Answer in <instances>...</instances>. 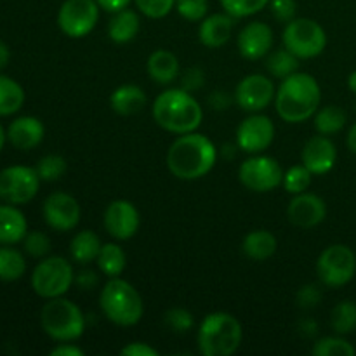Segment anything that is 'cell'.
I'll use <instances>...</instances> for the list:
<instances>
[{
  "instance_id": "obj_1",
  "label": "cell",
  "mask_w": 356,
  "mask_h": 356,
  "mask_svg": "<svg viewBox=\"0 0 356 356\" xmlns=\"http://www.w3.org/2000/svg\"><path fill=\"white\" fill-rule=\"evenodd\" d=\"M218 162V148L204 134L188 132L177 136L167 152V167L177 179L195 181L207 176Z\"/></svg>"
},
{
  "instance_id": "obj_2",
  "label": "cell",
  "mask_w": 356,
  "mask_h": 356,
  "mask_svg": "<svg viewBox=\"0 0 356 356\" xmlns=\"http://www.w3.org/2000/svg\"><path fill=\"white\" fill-rule=\"evenodd\" d=\"M322 101L318 80L309 73L296 72L282 80L275 94L278 117L287 124H302L315 117Z\"/></svg>"
},
{
  "instance_id": "obj_3",
  "label": "cell",
  "mask_w": 356,
  "mask_h": 356,
  "mask_svg": "<svg viewBox=\"0 0 356 356\" xmlns=\"http://www.w3.org/2000/svg\"><path fill=\"white\" fill-rule=\"evenodd\" d=\"M153 118L156 124L172 134L195 132L202 124L204 110L186 89H167L153 101Z\"/></svg>"
},
{
  "instance_id": "obj_4",
  "label": "cell",
  "mask_w": 356,
  "mask_h": 356,
  "mask_svg": "<svg viewBox=\"0 0 356 356\" xmlns=\"http://www.w3.org/2000/svg\"><path fill=\"white\" fill-rule=\"evenodd\" d=\"M103 315L118 327H132L141 322L145 305L138 289L120 277L110 278L99 294Z\"/></svg>"
},
{
  "instance_id": "obj_5",
  "label": "cell",
  "mask_w": 356,
  "mask_h": 356,
  "mask_svg": "<svg viewBox=\"0 0 356 356\" xmlns=\"http://www.w3.org/2000/svg\"><path fill=\"white\" fill-rule=\"evenodd\" d=\"M243 330L238 320L225 312L205 316L198 329V350L204 356H229L240 348Z\"/></svg>"
},
{
  "instance_id": "obj_6",
  "label": "cell",
  "mask_w": 356,
  "mask_h": 356,
  "mask_svg": "<svg viewBox=\"0 0 356 356\" xmlns=\"http://www.w3.org/2000/svg\"><path fill=\"white\" fill-rule=\"evenodd\" d=\"M40 325L52 341L72 343L86 332V316L75 302L61 296L47 299L40 312Z\"/></svg>"
},
{
  "instance_id": "obj_7",
  "label": "cell",
  "mask_w": 356,
  "mask_h": 356,
  "mask_svg": "<svg viewBox=\"0 0 356 356\" xmlns=\"http://www.w3.org/2000/svg\"><path fill=\"white\" fill-rule=\"evenodd\" d=\"M75 284L72 263L61 256H47L31 273V289L42 299L61 298Z\"/></svg>"
},
{
  "instance_id": "obj_8",
  "label": "cell",
  "mask_w": 356,
  "mask_h": 356,
  "mask_svg": "<svg viewBox=\"0 0 356 356\" xmlns=\"http://www.w3.org/2000/svg\"><path fill=\"white\" fill-rule=\"evenodd\" d=\"M282 42L299 59H313L327 47V33L322 24L309 17H294L285 24Z\"/></svg>"
},
{
  "instance_id": "obj_9",
  "label": "cell",
  "mask_w": 356,
  "mask_h": 356,
  "mask_svg": "<svg viewBox=\"0 0 356 356\" xmlns=\"http://www.w3.org/2000/svg\"><path fill=\"white\" fill-rule=\"evenodd\" d=\"M316 275L325 287L341 289L356 275V254L344 243L329 245L316 261Z\"/></svg>"
},
{
  "instance_id": "obj_10",
  "label": "cell",
  "mask_w": 356,
  "mask_h": 356,
  "mask_svg": "<svg viewBox=\"0 0 356 356\" xmlns=\"http://www.w3.org/2000/svg\"><path fill=\"white\" fill-rule=\"evenodd\" d=\"M40 181L35 167H6L0 170V200L13 205L28 204L37 197Z\"/></svg>"
},
{
  "instance_id": "obj_11",
  "label": "cell",
  "mask_w": 356,
  "mask_h": 356,
  "mask_svg": "<svg viewBox=\"0 0 356 356\" xmlns=\"http://www.w3.org/2000/svg\"><path fill=\"white\" fill-rule=\"evenodd\" d=\"M238 179L247 190L256 191V193H268L280 186L284 179V170L275 159L257 153L243 160L238 169Z\"/></svg>"
},
{
  "instance_id": "obj_12",
  "label": "cell",
  "mask_w": 356,
  "mask_h": 356,
  "mask_svg": "<svg viewBox=\"0 0 356 356\" xmlns=\"http://www.w3.org/2000/svg\"><path fill=\"white\" fill-rule=\"evenodd\" d=\"M99 3L96 0H65L59 7V30L70 38L87 37L99 19Z\"/></svg>"
},
{
  "instance_id": "obj_13",
  "label": "cell",
  "mask_w": 356,
  "mask_h": 356,
  "mask_svg": "<svg viewBox=\"0 0 356 356\" xmlns=\"http://www.w3.org/2000/svg\"><path fill=\"white\" fill-rule=\"evenodd\" d=\"M275 94H277V89H275L273 80L261 73H252V75L243 76L238 82L235 89V101L243 111L259 113L273 103Z\"/></svg>"
},
{
  "instance_id": "obj_14",
  "label": "cell",
  "mask_w": 356,
  "mask_h": 356,
  "mask_svg": "<svg viewBox=\"0 0 356 356\" xmlns=\"http://www.w3.org/2000/svg\"><path fill=\"white\" fill-rule=\"evenodd\" d=\"M275 139V124L270 117L252 113L236 129V146L249 155L266 152Z\"/></svg>"
},
{
  "instance_id": "obj_15",
  "label": "cell",
  "mask_w": 356,
  "mask_h": 356,
  "mask_svg": "<svg viewBox=\"0 0 356 356\" xmlns=\"http://www.w3.org/2000/svg\"><path fill=\"white\" fill-rule=\"evenodd\" d=\"M42 214L49 228L56 232H72L79 226L82 218V209L75 197L65 193V191H56L51 193L44 200L42 205Z\"/></svg>"
},
{
  "instance_id": "obj_16",
  "label": "cell",
  "mask_w": 356,
  "mask_h": 356,
  "mask_svg": "<svg viewBox=\"0 0 356 356\" xmlns=\"http://www.w3.org/2000/svg\"><path fill=\"white\" fill-rule=\"evenodd\" d=\"M104 229L115 240H129L138 233L141 218L139 211L132 202L115 200L104 211Z\"/></svg>"
},
{
  "instance_id": "obj_17",
  "label": "cell",
  "mask_w": 356,
  "mask_h": 356,
  "mask_svg": "<svg viewBox=\"0 0 356 356\" xmlns=\"http://www.w3.org/2000/svg\"><path fill=\"white\" fill-rule=\"evenodd\" d=\"M275 33L270 24L263 21H252L245 24L236 37V47L242 58L249 61H259L273 51Z\"/></svg>"
},
{
  "instance_id": "obj_18",
  "label": "cell",
  "mask_w": 356,
  "mask_h": 356,
  "mask_svg": "<svg viewBox=\"0 0 356 356\" xmlns=\"http://www.w3.org/2000/svg\"><path fill=\"white\" fill-rule=\"evenodd\" d=\"M287 218L294 226L302 229H312L322 225L327 218V205L322 197L315 193L294 195L287 207Z\"/></svg>"
},
{
  "instance_id": "obj_19",
  "label": "cell",
  "mask_w": 356,
  "mask_h": 356,
  "mask_svg": "<svg viewBox=\"0 0 356 356\" xmlns=\"http://www.w3.org/2000/svg\"><path fill=\"white\" fill-rule=\"evenodd\" d=\"M301 162L313 176H325L337 162V148L329 136L316 134L308 139L301 152Z\"/></svg>"
},
{
  "instance_id": "obj_20",
  "label": "cell",
  "mask_w": 356,
  "mask_h": 356,
  "mask_svg": "<svg viewBox=\"0 0 356 356\" xmlns=\"http://www.w3.org/2000/svg\"><path fill=\"white\" fill-rule=\"evenodd\" d=\"M45 127L40 118L23 115L14 118L7 127V141L21 152H30L44 141Z\"/></svg>"
},
{
  "instance_id": "obj_21",
  "label": "cell",
  "mask_w": 356,
  "mask_h": 356,
  "mask_svg": "<svg viewBox=\"0 0 356 356\" xmlns=\"http://www.w3.org/2000/svg\"><path fill=\"white\" fill-rule=\"evenodd\" d=\"M233 28H235V17L228 13H218L205 16L200 21L198 28V38L202 44L209 49H219L232 38Z\"/></svg>"
},
{
  "instance_id": "obj_22",
  "label": "cell",
  "mask_w": 356,
  "mask_h": 356,
  "mask_svg": "<svg viewBox=\"0 0 356 356\" xmlns=\"http://www.w3.org/2000/svg\"><path fill=\"white\" fill-rule=\"evenodd\" d=\"M28 233V222L23 212L13 204H0V245H16Z\"/></svg>"
},
{
  "instance_id": "obj_23",
  "label": "cell",
  "mask_w": 356,
  "mask_h": 356,
  "mask_svg": "<svg viewBox=\"0 0 356 356\" xmlns=\"http://www.w3.org/2000/svg\"><path fill=\"white\" fill-rule=\"evenodd\" d=\"M146 73L160 86H169L179 76V59L165 49H156L146 61Z\"/></svg>"
},
{
  "instance_id": "obj_24",
  "label": "cell",
  "mask_w": 356,
  "mask_h": 356,
  "mask_svg": "<svg viewBox=\"0 0 356 356\" xmlns=\"http://www.w3.org/2000/svg\"><path fill=\"white\" fill-rule=\"evenodd\" d=\"M148 103L146 92L139 86L134 83H125V86L117 87L110 96L111 110L122 117H131V115L139 113Z\"/></svg>"
},
{
  "instance_id": "obj_25",
  "label": "cell",
  "mask_w": 356,
  "mask_h": 356,
  "mask_svg": "<svg viewBox=\"0 0 356 356\" xmlns=\"http://www.w3.org/2000/svg\"><path fill=\"white\" fill-rule=\"evenodd\" d=\"M278 249V240L268 229H254L247 233L242 242V250L249 259L252 261H268L275 256Z\"/></svg>"
},
{
  "instance_id": "obj_26",
  "label": "cell",
  "mask_w": 356,
  "mask_h": 356,
  "mask_svg": "<svg viewBox=\"0 0 356 356\" xmlns=\"http://www.w3.org/2000/svg\"><path fill=\"white\" fill-rule=\"evenodd\" d=\"M139 28H141V21H139L138 13L132 9H122L113 13V17L108 23V37L115 44H129L139 33Z\"/></svg>"
},
{
  "instance_id": "obj_27",
  "label": "cell",
  "mask_w": 356,
  "mask_h": 356,
  "mask_svg": "<svg viewBox=\"0 0 356 356\" xmlns=\"http://www.w3.org/2000/svg\"><path fill=\"white\" fill-rule=\"evenodd\" d=\"M101 240L92 229H82L76 233L70 243V256L79 264H90L97 259L101 250Z\"/></svg>"
},
{
  "instance_id": "obj_28",
  "label": "cell",
  "mask_w": 356,
  "mask_h": 356,
  "mask_svg": "<svg viewBox=\"0 0 356 356\" xmlns=\"http://www.w3.org/2000/svg\"><path fill=\"white\" fill-rule=\"evenodd\" d=\"M348 113L344 108L337 104H327V106L318 108V111L313 117V125L316 132L323 136H334L346 127Z\"/></svg>"
},
{
  "instance_id": "obj_29",
  "label": "cell",
  "mask_w": 356,
  "mask_h": 356,
  "mask_svg": "<svg viewBox=\"0 0 356 356\" xmlns=\"http://www.w3.org/2000/svg\"><path fill=\"white\" fill-rule=\"evenodd\" d=\"M96 263L101 273L115 278L124 273L125 266H127V256H125V250L118 243H103L99 254H97Z\"/></svg>"
},
{
  "instance_id": "obj_30",
  "label": "cell",
  "mask_w": 356,
  "mask_h": 356,
  "mask_svg": "<svg viewBox=\"0 0 356 356\" xmlns=\"http://www.w3.org/2000/svg\"><path fill=\"white\" fill-rule=\"evenodd\" d=\"M24 89L14 79L0 75V117L17 113L24 104Z\"/></svg>"
},
{
  "instance_id": "obj_31",
  "label": "cell",
  "mask_w": 356,
  "mask_h": 356,
  "mask_svg": "<svg viewBox=\"0 0 356 356\" xmlns=\"http://www.w3.org/2000/svg\"><path fill=\"white\" fill-rule=\"evenodd\" d=\"M26 271V259L19 250L10 245L0 247V280L16 282Z\"/></svg>"
},
{
  "instance_id": "obj_32",
  "label": "cell",
  "mask_w": 356,
  "mask_h": 356,
  "mask_svg": "<svg viewBox=\"0 0 356 356\" xmlns=\"http://www.w3.org/2000/svg\"><path fill=\"white\" fill-rule=\"evenodd\" d=\"M266 68L273 79H287L292 73L298 72L299 68V58L292 54L287 49H277L268 54L266 59Z\"/></svg>"
},
{
  "instance_id": "obj_33",
  "label": "cell",
  "mask_w": 356,
  "mask_h": 356,
  "mask_svg": "<svg viewBox=\"0 0 356 356\" xmlns=\"http://www.w3.org/2000/svg\"><path fill=\"white\" fill-rule=\"evenodd\" d=\"M330 327L339 336H348L356 330V302L341 301L330 313Z\"/></svg>"
},
{
  "instance_id": "obj_34",
  "label": "cell",
  "mask_w": 356,
  "mask_h": 356,
  "mask_svg": "<svg viewBox=\"0 0 356 356\" xmlns=\"http://www.w3.org/2000/svg\"><path fill=\"white\" fill-rule=\"evenodd\" d=\"M312 353L315 356H355L356 350L350 341L337 334L316 341L312 348Z\"/></svg>"
},
{
  "instance_id": "obj_35",
  "label": "cell",
  "mask_w": 356,
  "mask_h": 356,
  "mask_svg": "<svg viewBox=\"0 0 356 356\" xmlns=\"http://www.w3.org/2000/svg\"><path fill=\"white\" fill-rule=\"evenodd\" d=\"M35 170L42 181L54 183L65 176V172L68 170V163H66L65 156L61 155H45L38 160Z\"/></svg>"
},
{
  "instance_id": "obj_36",
  "label": "cell",
  "mask_w": 356,
  "mask_h": 356,
  "mask_svg": "<svg viewBox=\"0 0 356 356\" xmlns=\"http://www.w3.org/2000/svg\"><path fill=\"white\" fill-rule=\"evenodd\" d=\"M312 177L313 174L301 163V165H294L289 170H285L282 184H284L287 193L299 195L308 190L309 184H312Z\"/></svg>"
},
{
  "instance_id": "obj_37",
  "label": "cell",
  "mask_w": 356,
  "mask_h": 356,
  "mask_svg": "<svg viewBox=\"0 0 356 356\" xmlns=\"http://www.w3.org/2000/svg\"><path fill=\"white\" fill-rule=\"evenodd\" d=\"M219 2L225 13H228L235 19H240V17H249L261 13L270 3V0H219Z\"/></svg>"
},
{
  "instance_id": "obj_38",
  "label": "cell",
  "mask_w": 356,
  "mask_h": 356,
  "mask_svg": "<svg viewBox=\"0 0 356 356\" xmlns=\"http://www.w3.org/2000/svg\"><path fill=\"white\" fill-rule=\"evenodd\" d=\"M24 252L35 259H44L51 252V238L42 232H28L23 238Z\"/></svg>"
},
{
  "instance_id": "obj_39",
  "label": "cell",
  "mask_w": 356,
  "mask_h": 356,
  "mask_svg": "<svg viewBox=\"0 0 356 356\" xmlns=\"http://www.w3.org/2000/svg\"><path fill=\"white\" fill-rule=\"evenodd\" d=\"M134 2L139 13L149 19H162L169 16L176 6V0H134Z\"/></svg>"
},
{
  "instance_id": "obj_40",
  "label": "cell",
  "mask_w": 356,
  "mask_h": 356,
  "mask_svg": "<svg viewBox=\"0 0 356 356\" xmlns=\"http://www.w3.org/2000/svg\"><path fill=\"white\" fill-rule=\"evenodd\" d=\"M174 9L177 10V14L183 19L197 23V21H202L207 16L209 2L207 0H176Z\"/></svg>"
},
{
  "instance_id": "obj_41",
  "label": "cell",
  "mask_w": 356,
  "mask_h": 356,
  "mask_svg": "<svg viewBox=\"0 0 356 356\" xmlns=\"http://www.w3.org/2000/svg\"><path fill=\"white\" fill-rule=\"evenodd\" d=\"M165 323L176 334H186L193 329V315L184 308H172L165 313Z\"/></svg>"
},
{
  "instance_id": "obj_42",
  "label": "cell",
  "mask_w": 356,
  "mask_h": 356,
  "mask_svg": "<svg viewBox=\"0 0 356 356\" xmlns=\"http://www.w3.org/2000/svg\"><path fill=\"white\" fill-rule=\"evenodd\" d=\"M270 9L275 19L287 24L289 21H292L296 17L298 3H296V0H270Z\"/></svg>"
},
{
  "instance_id": "obj_43",
  "label": "cell",
  "mask_w": 356,
  "mask_h": 356,
  "mask_svg": "<svg viewBox=\"0 0 356 356\" xmlns=\"http://www.w3.org/2000/svg\"><path fill=\"white\" fill-rule=\"evenodd\" d=\"M320 299H322V292L316 285L309 284L305 285V287L299 289L298 292V305L301 308L309 309V308H315L316 305H320Z\"/></svg>"
},
{
  "instance_id": "obj_44",
  "label": "cell",
  "mask_w": 356,
  "mask_h": 356,
  "mask_svg": "<svg viewBox=\"0 0 356 356\" xmlns=\"http://www.w3.org/2000/svg\"><path fill=\"white\" fill-rule=\"evenodd\" d=\"M122 356H159V351L146 343H131L120 350Z\"/></svg>"
},
{
  "instance_id": "obj_45",
  "label": "cell",
  "mask_w": 356,
  "mask_h": 356,
  "mask_svg": "<svg viewBox=\"0 0 356 356\" xmlns=\"http://www.w3.org/2000/svg\"><path fill=\"white\" fill-rule=\"evenodd\" d=\"M86 351L72 343H59L54 350H51V356H83Z\"/></svg>"
},
{
  "instance_id": "obj_46",
  "label": "cell",
  "mask_w": 356,
  "mask_h": 356,
  "mask_svg": "<svg viewBox=\"0 0 356 356\" xmlns=\"http://www.w3.org/2000/svg\"><path fill=\"white\" fill-rule=\"evenodd\" d=\"M75 284L79 285L80 289H83V291H90L92 287H96L97 277L94 275V271L90 270L80 271V275H76L75 277Z\"/></svg>"
},
{
  "instance_id": "obj_47",
  "label": "cell",
  "mask_w": 356,
  "mask_h": 356,
  "mask_svg": "<svg viewBox=\"0 0 356 356\" xmlns=\"http://www.w3.org/2000/svg\"><path fill=\"white\" fill-rule=\"evenodd\" d=\"M97 3H99V7L103 10H106V13L113 14V13H118V10L122 9H127L129 3L132 2V0H96Z\"/></svg>"
},
{
  "instance_id": "obj_48",
  "label": "cell",
  "mask_w": 356,
  "mask_h": 356,
  "mask_svg": "<svg viewBox=\"0 0 356 356\" xmlns=\"http://www.w3.org/2000/svg\"><path fill=\"white\" fill-rule=\"evenodd\" d=\"M9 61H10L9 45L3 44V42H0V72H2L7 65H9Z\"/></svg>"
},
{
  "instance_id": "obj_49",
  "label": "cell",
  "mask_w": 356,
  "mask_h": 356,
  "mask_svg": "<svg viewBox=\"0 0 356 356\" xmlns=\"http://www.w3.org/2000/svg\"><path fill=\"white\" fill-rule=\"evenodd\" d=\"M346 145H348V149H350L351 153H355V155H356V122L353 125H351L350 131H348Z\"/></svg>"
},
{
  "instance_id": "obj_50",
  "label": "cell",
  "mask_w": 356,
  "mask_h": 356,
  "mask_svg": "<svg viewBox=\"0 0 356 356\" xmlns=\"http://www.w3.org/2000/svg\"><path fill=\"white\" fill-rule=\"evenodd\" d=\"M348 89H350L353 94H356V70L355 72H351L350 76H348Z\"/></svg>"
},
{
  "instance_id": "obj_51",
  "label": "cell",
  "mask_w": 356,
  "mask_h": 356,
  "mask_svg": "<svg viewBox=\"0 0 356 356\" xmlns=\"http://www.w3.org/2000/svg\"><path fill=\"white\" fill-rule=\"evenodd\" d=\"M6 139H7V131L3 129V125L0 124V152H2L3 145H6Z\"/></svg>"
}]
</instances>
